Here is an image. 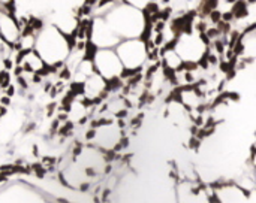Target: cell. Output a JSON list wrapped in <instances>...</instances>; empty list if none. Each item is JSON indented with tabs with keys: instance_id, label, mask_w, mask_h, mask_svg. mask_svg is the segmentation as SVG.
Listing matches in <instances>:
<instances>
[{
	"instance_id": "cell-1",
	"label": "cell",
	"mask_w": 256,
	"mask_h": 203,
	"mask_svg": "<svg viewBox=\"0 0 256 203\" xmlns=\"http://www.w3.org/2000/svg\"><path fill=\"white\" fill-rule=\"evenodd\" d=\"M116 54L123 66V72L136 75L141 70V66L144 64L146 57L148 55V49L144 40L129 39L118 45Z\"/></svg>"
},
{
	"instance_id": "cell-2",
	"label": "cell",
	"mask_w": 256,
	"mask_h": 203,
	"mask_svg": "<svg viewBox=\"0 0 256 203\" xmlns=\"http://www.w3.org/2000/svg\"><path fill=\"white\" fill-rule=\"evenodd\" d=\"M94 72L106 82L120 79L123 75V66L112 49H96L92 55Z\"/></svg>"
}]
</instances>
